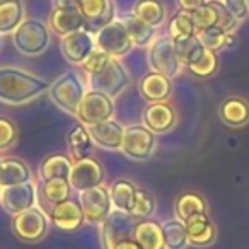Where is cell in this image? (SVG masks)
Returning <instances> with one entry per match:
<instances>
[{"instance_id": "1", "label": "cell", "mask_w": 249, "mask_h": 249, "mask_svg": "<svg viewBox=\"0 0 249 249\" xmlns=\"http://www.w3.org/2000/svg\"><path fill=\"white\" fill-rule=\"evenodd\" d=\"M50 82L16 67H0V101L24 104L48 92Z\"/></svg>"}, {"instance_id": "2", "label": "cell", "mask_w": 249, "mask_h": 249, "mask_svg": "<svg viewBox=\"0 0 249 249\" xmlns=\"http://www.w3.org/2000/svg\"><path fill=\"white\" fill-rule=\"evenodd\" d=\"M86 86L75 72H65L53 84H50L48 94L52 101L62 111L69 114H77L80 101L86 96Z\"/></svg>"}, {"instance_id": "3", "label": "cell", "mask_w": 249, "mask_h": 249, "mask_svg": "<svg viewBox=\"0 0 249 249\" xmlns=\"http://www.w3.org/2000/svg\"><path fill=\"white\" fill-rule=\"evenodd\" d=\"M14 46L26 56L41 55L50 45V28L38 19H24L12 33Z\"/></svg>"}, {"instance_id": "4", "label": "cell", "mask_w": 249, "mask_h": 249, "mask_svg": "<svg viewBox=\"0 0 249 249\" xmlns=\"http://www.w3.org/2000/svg\"><path fill=\"white\" fill-rule=\"evenodd\" d=\"M147 62H149V67L152 72L162 73V75H167L171 79L176 77L183 69L176 52V43L167 35L156 38L150 43L149 53H147Z\"/></svg>"}, {"instance_id": "5", "label": "cell", "mask_w": 249, "mask_h": 249, "mask_svg": "<svg viewBox=\"0 0 249 249\" xmlns=\"http://www.w3.org/2000/svg\"><path fill=\"white\" fill-rule=\"evenodd\" d=\"M90 89L107 94L109 97H116L123 92L130 84V75L123 63L118 58L111 56V60L99 70L89 75Z\"/></svg>"}, {"instance_id": "6", "label": "cell", "mask_w": 249, "mask_h": 249, "mask_svg": "<svg viewBox=\"0 0 249 249\" xmlns=\"http://www.w3.org/2000/svg\"><path fill=\"white\" fill-rule=\"evenodd\" d=\"M139 218L128 212H121L113 208L109 215L104 218L101 224V241H103L104 249H113L118 242L133 239L135 227Z\"/></svg>"}, {"instance_id": "7", "label": "cell", "mask_w": 249, "mask_h": 249, "mask_svg": "<svg viewBox=\"0 0 249 249\" xmlns=\"http://www.w3.org/2000/svg\"><path fill=\"white\" fill-rule=\"evenodd\" d=\"M156 133L145 124H128L124 126L121 152L133 160H147L156 150Z\"/></svg>"}, {"instance_id": "8", "label": "cell", "mask_w": 249, "mask_h": 249, "mask_svg": "<svg viewBox=\"0 0 249 249\" xmlns=\"http://www.w3.org/2000/svg\"><path fill=\"white\" fill-rule=\"evenodd\" d=\"M114 114V101L107 94L99 90H87L86 96L80 101V106L77 109L75 116L86 126L101 123V121L111 120Z\"/></svg>"}, {"instance_id": "9", "label": "cell", "mask_w": 249, "mask_h": 249, "mask_svg": "<svg viewBox=\"0 0 249 249\" xmlns=\"http://www.w3.org/2000/svg\"><path fill=\"white\" fill-rule=\"evenodd\" d=\"M94 36H96V48L103 50L104 53L114 58L126 55L133 48V43L121 19H114Z\"/></svg>"}, {"instance_id": "10", "label": "cell", "mask_w": 249, "mask_h": 249, "mask_svg": "<svg viewBox=\"0 0 249 249\" xmlns=\"http://www.w3.org/2000/svg\"><path fill=\"white\" fill-rule=\"evenodd\" d=\"M48 220L50 218L41 208L33 207L12 217V231L21 241L36 242L48 232Z\"/></svg>"}, {"instance_id": "11", "label": "cell", "mask_w": 249, "mask_h": 249, "mask_svg": "<svg viewBox=\"0 0 249 249\" xmlns=\"http://www.w3.org/2000/svg\"><path fill=\"white\" fill-rule=\"evenodd\" d=\"M79 203L84 210V217L89 224H103L104 218L113 212V201H111L109 188L104 184L90 190L80 191Z\"/></svg>"}, {"instance_id": "12", "label": "cell", "mask_w": 249, "mask_h": 249, "mask_svg": "<svg viewBox=\"0 0 249 249\" xmlns=\"http://www.w3.org/2000/svg\"><path fill=\"white\" fill-rule=\"evenodd\" d=\"M36 201H38V186L33 181L2 188V193H0V205L12 217L36 207Z\"/></svg>"}, {"instance_id": "13", "label": "cell", "mask_w": 249, "mask_h": 249, "mask_svg": "<svg viewBox=\"0 0 249 249\" xmlns=\"http://www.w3.org/2000/svg\"><path fill=\"white\" fill-rule=\"evenodd\" d=\"M69 181L72 184V190H77L80 193V191L101 186L104 183V169L99 160L92 156L80 160H73Z\"/></svg>"}, {"instance_id": "14", "label": "cell", "mask_w": 249, "mask_h": 249, "mask_svg": "<svg viewBox=\"0 0 249 249\" xmlns=\"http://www.w3.org/2000/svg\"><path fill=\"white\" fill-rule=\"evenodd\" d=\"M79 11L84 18V28L92 35L116 19L113 0H79Z\"/></svg>"}, {"instance_id": "15", "label": "cell", "mask_w": 249, "mask_h": 249, "mask_svg": "<svg viewBox=\"0 0 249 249\" xmlns=\"http://www.w3.org/2000/svg\"><path fill=\"white\" fill-rule=\"evenodd\" d=\"M94 50H96V36L87 29H80L62 38L63 56L73 65H82Z\"/></svg>"}, {"instance_id": "16", "label": "cell", "mask_w": 249, "mask_h": 249, "mask_svg": "<svg viewBox=\"0 0 249 249\" xmlns=\"http://www.w3.org/2000/svg\"><path fill=\"white\" fill-rule=\"evenodd\" d=\"M50 220L60 231L75 232L84 225L86 217H84V210L80 207L79 200L69 198V200L62 201V203H56L50 210Z\"/></svg>"}, {"instance_id": "17", "label": "cell", "mask_w": 249, "mask_h": 249, "mask_svg": "<svg viewBox=\"0 0 249 249\" xmlns=\"http://www.w3.org/2000/svg\"><path fill=\"white\" fill-rule=\"evenodd\" d=\"M143 124L156 135L167 133L176 124V109L167 101L149 103V106L143 109Z\"/></svg>"}, {"instance_id": "18", "label": "cell", "mask_w": 249, "mask_h": 249, "mask_svg": "<svg viewBox=\"0 0 249 249\" xmlns=\"http://www.w3.org/2000/svg\"><path fill=\"white\" fill-rule=\"evenodd\" d=\"M89 133L92 137L94 145H99L101 149L106 150H121V143H123V135H124V126L120 124L116 120H106L101 123L90 124L87 126Z\"/></svg>"}, {"instance_id": "19", "label": "cell", "mask_w": 249, "mask_h": 249, "mask_svg": "<svg viewBox=\"0 0 249 249\" xmlns=\"http://www.w3.org/2000/svg\"><path fill=\"white\" fill-rule=\"evenodd\" d=\"M139 90L147 103H162L173 94V79L157 72H149L140 79Z\"/></svg>"}, {"instance_id": "20", "label": "cell", "mask_w": 249, "mask_h": 249, "mask_svg": "<svg viewBox=\"0 0 249 249\" xmlns=\"http://www.w3.org/2000/svg\"><path fill=\"white\" fill-rule=\"evenodd\" d=\"M188 232V241L195 248H208L215 242L217 231H215L213 222L210 220L208 213L195 215L184 222Z\"/></svg>"}, {"instance_id": "21", "label": "cell", "mask_w": 249, "mask_h": 249, "mask_svg": "<svg viewBox=\"0 0 249 249\" xmlns=\"http://www.w3.org/2000/svg\"><path fill=\"white\" fill-rule=\"evenodd\" d=\"M50 29L60 38L84 28V18L79 9H53L50 14Z\"/></svg>"}, {"instance_id": "22", "label": "cell", "mask_w": 249, "mask_h": 249, "mask_svg": "<svg viewBox=\"0 0 249 249\" xmlns=\"http://www.w3.org/2000/svg\"><path fill=\"white\" fill-rule=\"evenodd\" d=\"M92 137L89 133V128L86 124H82L79 121L77 124H73L72 128L67 132V149L73 160H80L90 157L92 154Z\"/></svg>"}, {"instance_id": "23", "label": "cell", "mask_w": 249, "mask_h": 249, "mask_svg": "<svg viewBox=\"0 0 249 249\" xmlns=\"http://www.w3.org/2000/svg\"><path fill=\"white\" fill-rule=\"evenodd\" d=\"M39 200L43 207H48L52 210L56 203L69 200L72 193V184L69 179L55 178V179H43L39 184Z\"/></svg>"}, {"instance_id": "24", "label": "cell", "mask_w": 249, "mask_h": 249, "mask_svg": "<svg viewBox=\"0 0 249 249\" xmlns=\"http://www.w3.org/2000/svg\"><path fill=\"white\" fill-rule=\"evenodd\" d=\"M31 179V169H29V166L24 160L16 159V157L2 159V166H0V188L16 186V184L28 183Z\"/></svg>"}, {"instance_id": "25", "label": "cell", "mask_w": 249, "mask_h": 249, "mask_svg": "<svg viewBox=\"0 0 249 249\" xmlns=\"http://www.w3.org/2000/svg\"><path fill=\"white\" fill-rule=\"evenodd\" d=\"M218 116L229 126H244L249 123V103L242 97H227L220 104Z\"/></svg>"}, {"instance_id": "26", "label": "cell", "mask_w": 249, "mask_h": 249, "mask_svg": "<svg viewBox=\"0 0 249 249\" xmlns=\"http://www.w3.org/2000/svg\"><path fill=\"white\" fill-rule=\"evenodd\" d=\"M133 239L143 249H166L164 248V237H162V224H159L156 220L143 218V220L137 222Z\"/></svg>"}, {"instance_id": "27", "label": "cell", "mask_w": 249, "mask_h": 249, "mask_svg": "<svg viewBox=\"0 0 249 249\" xmlns=\"http://www.w3.org/2000/svg\"><path fill=\"white\" fill-rule=\"evenodd\" d=\"M121 22L124 24L126 31H128V36L132 39L133 46H149L154 41L156 28L143 22L139 16H135V12L123 14L121 16Z\"/></svg>"}, {"instance_id": "28", "label": "cell", "mask_w": 249, "mask_h": 249, "mask_svg": "<svg viewBox=\"0 0 249 249\" xmlns=\"http://www.w3.org/2000/svg\"><path fill=\"white\" fill-rule=\"evenodd\" d=\"M24 21L22 0H0V35H11Z\"/></svg>"}, {"instance_id": "29", "label": "cell", "mask_w": 249, "mask_h": 249, "mask_svg": "<svg viewBox=\"0 0 249 249\" xmlns=\"http://www.w3.org/2000/svg\"><path fill=\"white\" fill-rule=\"evenodd\" d=\"M137 191H139V188L132 181L114 179L109 184V195H111V201H113V207L116 210L132 213L133 203H135V198H137Z\"/></svg>"}, {"instance_id": "30", "label": "cell", "mask_w": 249, "mask_h": 249, "mask_svg": "<svg viewBox=\"0 0 249 249\" xmlns=\"http://www.w3.org/2000/svg\"><path fill=\"white\" fill-rule=\"evenodd\" d=\"M73 167V159L67 154H52L45 157L39 166V178L41 179H55L63 178L69 179Z\"/></svg>"}, {"instance_id": "31", "label": "cell", "mask_w": 249, "mask_h": 249, "mask_svg": "<svg viewBox=\"0 0 249 249\" xmlns=\"http://www.w3.org/2000/svg\"><path fill=\"white\" fill-rule=\"evenodd\" d=\"M167 36L173 39L174 43L186 41L196 36V26L191 18V12L186 11H178L173 18L169 19L167 24Z\"/></svg>"}, {"instance_id": "32", "label": "cell", "mask_w": 249, "mask_h": 249, "mask_svg": "<svg viewBox=\"0 0 249 249\" xmlns=\"http://www.w3.org/2000/svg\"><path fill=\"white\" fill-rule=\"evenodd\" d=\"M186 69L193 73L195 77H200V79H207L212 77L218 69V56L217 52L207 48V46H201L200 52L191 58V62L186 65Z\"/></svg>"}, {"instance_id": "33", "label": "cell", "mask_w": 249, "mask_h": 249, "mask_svg": "<svg viewBox=\"0 0 249 249\" xmlns=\"http://www.w3.org/2000/svg\"><path fill=\"white\" fill-rule=\"evenodd\" d=\"M174 212H176V218L186 222L188 218L195 217V215L207 213V201L203 200L201 195L188 191V193H183L178 196Z\"/></svg>"}, {"instance_id": "34", "label": "cell", "mask_w": 249, "mask_h": 249, "mask_svg": "<svg viewBox=\"0 0 249 249\" xmlns=\"http://www.w3.org/2000/svg\"><path fill=\"white\" fill-rule=\"evenodd\" d=\"M162 237L166 249H186L190 246L188 241L186 225L179 218H171L162 224Z\"/></svg>"}, {"instance_id": "35", "label": "cell", "mask_w": 249, "mask_h": 249, "mask_svg": "<svg viewBox=\"0 0 249 249\" xmlns=\"http://www.w3.org/2000/svg\"><path fill=\"white\" fill-rule=\"evenodd\" d=\"M133 12L152 28H159L166 21V7L160 0H137Z\"/></svg>"}, {"instance_id": "36", "label": "cell", "mask_w": 249, "mask_h": 249, "mask_svg": "<svg viewBox=\"0 0 249 249\" xmlns=\"http://www.w3.org/2000/svg\"><path fill=\"white\" fill-rule=\"evenodd\" d=\"M196 38L207 48L218 52L222 48H229V46H234L235 43V35L234 33H225L224 29H220L218 26L208 29H198Z\"/></svg>"}, {"instance_id": "37", "label": "cell", "mask_w": 249, "mask_h": 249, "mask_svg": "<svg viewBox=\"0 0 249 249\" xmlns=\"http://www.w3.org/2000/svg\"><path fill=\"white\" fill-rule=\"evenodd\" d=\"M191 18H193V22L196 26V31L198 29H208L218 26V12L212 0H208L207 4L201 5L195 12H191Z\"/></svg>"}, {"instance_id": "38", "label": "cell", "mask_w": 249, "mask_h": 249, "mask_svg": "<svg viewBox=\"0 0 249 249\" xmlns=\"http://www.w3.org/2000/svg\"><path fill=\"white\" fill-rule=\"evenodd\" d=\"M156 212V198L150 193H147L145 190L137 191V198L135 203H133V210L132 215H135L139 220H143V218H150Z\"/></svg>"}, {"instance_id": "39", "label": "cell", "mask_w": 249, "mask_h": 249, "mask_svg": "<svg viewBox=\"0 0 249 249\" xmlns=\"http://www.w3.org/2000/svg\"><path fill=\"white\" fill-rule=\"evenodd\" d=\"M18 140V126L12 120L0 116V152L11 149Z\"/></svg>"}, {"instance_id": "40", "label": "cell", "mask_w": 249, "mask_h": 249, "mask_svg": "<svg viewBox=\"0 0 249 249\" xmlns=\"http://www.w3.org/2000/svg\"><path fill=\"white\" fill-rule=\"evenodd\" d=\"M109 60H111V56L107 55V53H104L103 50L96 48L89 56H87L86 62H84L80 67H82V70L87 73V75H92V73L99 72V70L103 69Z\"/></svg>"}, {"instance_id": "41", "label": "cell", "mask_w": 249, "mask_h": 249, "mask_svg": "<svg viewBox=\"0 0 249 249\" xmlns=\"http://www.w3.org/2000/svg\"><path fill=\"white\" fill-rule=\"evenodd\" d=\"M212 2H213L215 9H217V12H218V28L224 29L225 33H234L239 21L227 11V7L224 5L222 0H212Z\"/></svg>"}, {"instance_id": "42", "label": "cell", "mask_w": 249, "mask_h": 249, "mask_svg": "<svg viewBox=\"0 0 249 249\" xmlns=\"http://www.w3.org/2000/svg\"><path fill=\"white\" fill-rule=\"evenodd\" d=\"M227 11L234 16L237 21H244L249 16V5L246 0H222Z\"/></svg>"}, {"instance_id": "43", "label": "cell", "mask_w": 249, "mask_h": 249, "mask_svg": "<svg viewBox=\"0 0 249 249\" xmlns=\"http://www.w3.org/2000/svg\"><path fill=\"white\" fill-rule=\"evenodd\" d=\"M179 11H186V12H195L196 9H200L201 5H205L208 0H176Z\"/></svg>"}, {"instance_id": "44", "label": "cell", "mask_w": 249, "mask_h": 249, "mask_svg": "<svg viewBox=\"0 0 249 249\" xmlns=\"http://www.w3.org/2000/svg\"><path fill=\"white\" fill-rule=\"evenodd\" d=\"M53 9H79V0H53Z\"/></svg>"}, {"instance_id": "45", "label": "cell", "mask_w": 249, "mask_h": 249, "mask_svg": "<svg viewBox=\"0 0 249 249\" xmlns=\"http://www.w3.org/2000/svg\"><path fill=\"white\" fill-rule=\"evenodd\" d=\"M113 249H143V248L135 239H126V241H121L116 246H113Z\"/></svg>"}, {"instance_id": "46", "label": "cell", "mask_w": 249, "mask_h": 249, "mask_svg": "<svg viewBox=\"0 0 249 249\" xmlns=\"http://www.w3.org/2000/svg\"><path fill=\"white\" fill-rule=\"evenodd\" d=\"M0 46H2V35H0Z\"/></svg>"}, {"instance_id": "47", "label": "cell", "mask_w": 249, "mask_h": 249, "mask_svg": "<svg viewBox=\"0 0 249 249\" xmlns=\"http://www.w3.org/2000/svg\"><path fill=\"white\" fill-rule=\"evenodd\" d=\"M0 166H2V159H0Z\"/></svg>"}, {"instance_id": "48", "label": "cell", "mask_w": 249, "mask_h": 249, "mask_svg": "<svg viewBox=\"0 0 249 249\" xmlns=\"http://www.w3.org/2000/svg\"><path fill=\"white\" fill-rule=\"evenodd\" d=\"M246 2H248V5H249V0H246Z\"/></svg>"}, {"instance_id": "49", "label": "cell", "mask_w": 249, "mask_h": 249, "mask_svg": "<svg viewBox=\"0 0 249 249\" xmlns=\"http://www.w3.org/2000/svg\"><path fill=\"white\" fill-rule=\"evenodd\" d=\"M0 193H2V188H0Z\"/></svg>"}]
</instances>
